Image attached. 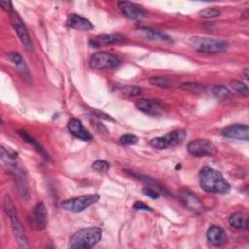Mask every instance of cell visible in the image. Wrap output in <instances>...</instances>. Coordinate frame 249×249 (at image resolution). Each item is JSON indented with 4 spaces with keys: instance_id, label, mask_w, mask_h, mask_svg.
I'll return each instance as SVG.
<instances>
[{
    "instance_id": "28",
    "label": "cell",
    "mask_w": 249,
    "mask_h": 249,
    "mask_svg": "<svg viewBox=\"0 0 249 249\" xmlns=\"http://www.w3.org/2000/svg\"><path fill=\"white\" fill-rule=\"evenodd\" d=\"M230 84H231V87L235 91H237L238 93L243 94V95H245V96H248L249 90H248L247 86H246L244 83H242V82H240V81H237V80H232V81H231Z\"/></svg>"
},
{
    "instance_id": "7",
    "label": "cell",
    "mask_w": 249,
    "mask_h": 249,
    "mask_svg": "<svg viewBox=\"0 0 249 249\" xmlns=\"http://www.w3.org/2000/svg\"><path fill=\"white\" fill-rule=\"evenodd\" d=\"M99 198H100V196L97 194L84 195V196H81L78 197L64 200L61 203V206L67 211L78 213V212L84 211L86 208H88L90 205L97 202L99 200Z\"/></svg>"
},
{
    "instance_id": "16",
    "label": "cell",
    "mask_w": 249,
    "mask_h": 249,
    "mask_svg": "<svg viewBox=\"0 0 249 249\" xmlns=\"http://www.w3.org/2000/svg\"><path fill=\"white\" fill-rule=\"evenodd\" d=\"M67 128L70 133L83 141H89L92 139V135L83 126L81 121L78 119H71L67 123Z\"/></svg>"
},
{
    "instance_id": "3",
    "label": "cell",
    "mask_w": 249,
    "mask_h": 249,
    "mask_svg": "<svg viewBox=\"0 0 249 249\" xmlns=\"http://www.w3.org/2000/svg\"><path fill=\"white\" fill-rule=\"evenodd\" d=\"M102 236V230L97 227L84 228L76 231L69 239L70 248L87 249L96 245Z\"/></svg>"
},
{
    "instance_id": "34",
    "label": "cell",
    "mask_w": 249,
    "mask_h": 249,
    "mask_svg": "<svg viewBox=\"0 0 249 249\" xmlns=\"http://www.w3.org/2000/svg\"><path fill=\"white\" fill-rule=\"evenodd\" d=\"M133 209H135V210H145V211H152L153 210L150 206H148L147 204H145L142 201L135 202L134 205H133Z\"/></svg>"
},
{
    "instance_id": "9",
    "label": "cell",
    "mask_w": 249,
    "mask_h": 249,
    "mask_svg": "<svg viewBox=\"0 0 249 249\" xmlns=\"http://www.w3.org/2000/svg\"><path fill=\"white\" fill-rule=\"evenodd\" d=\"M10 21H11V24H12L13 28L15 29L16 33L18 34L20 42L24 46V48L29 52L33 51V43L29 36L28 30H27L25 24L23 23V21L21 20V18L18 17V15L14 12L11 13Z\"/></svg>"
},
{
    "instance_id": "32",
    "label": "cell",
    "mask_w": 249,
    "mask_h": 249,
    "mask_svg": "<svg viewBox=\"0 0 249 249\" xmlns=\"http://www.w3.org/2000/svg\"><path fill=\"white\" fill-rule=\"evenodd\" d=\"M125 91L131 96H136L142 92V89L137 86H129L126 88Z\"/></svg>"
},
{
    "instance_id": "17",
    "label": "cell",
    "mask_w": 249,
    "mask_h": 249,
    "mask_svg": "<svg viewBox=\"0 0 249 249\" xmlns=\"http://www.w3.org/2000/svg\"><path fill=\"white\" fill-rule=\"evenodd\" d=\"M206 237H207L208 242L213 246H221V245L225 244L228 240L225 231L221 227L215 226V225L211 226L207 230Z\"/></svg>"
},
{
    "instance_id": "8",
    "label": "cell",
    "mask_w": 249,
    "mask_h": 249,
    "mask_svg": "<svg viewBox=\"0 0 249 249\" xmlns=\"http://www.w3.org/2000/svg\"><path fill=\"white\" fill-rule=\"evenodd\" d=\"M121 64V60L114 54L106 52L96 53L89 58V65L94 69H111Z\"/></svg>"
},
{
    "instance_id": "11",
    "label": "cell",
    "mask_w": 249,
    "mask_h": 249,
    "mask_svg": "<svg viewBox=\"0 0 249 249\" xmlns=\"http://www.w3.org/2000/svg\"><path fill=\"white\" fill-rule=\"evenodd\" d=\"M188 152L195 157L213 156L215 153L213 144L207 139H195L188 143Z\"/></svg>"
},
{
    "instance_id": "2",
    "label": "cell",
    "mask_w": 249,
    "mask_h": 249,
    "mask_svg": "<svg viewBox=\"0 0 249 249\" xmlns=\"http://www.w3.org/2000/svg\"><path fill=\"white\" fill-rule=\"evenodd\" d=\"M1 158L4 162L8 165L11 174L14 177V180L17 184L18 190L20 196L23 198L28 197V185L25 176V172L21 166L17 162V155L13 152L6 150L4 147H1Z\"/></svg>"
},
{
    "instance_id": "1",
    "label": "cell",
    "mask_w": 249,
    "mask_h": 249,
    "mask_svg": "<svg viewBox=\"0 0 249 249\" xmlns=\"http://www.w3.org/2000/svg\"><path fill=\"white\" fill-rule=\"evenodd\" d=\"M200 187L207 193L225 194L231 189L230 184L224 179L223 175L209 166L202 167L198 173Z\"/></svg>"
},
{
    "instance_id": "31",
    "label": "cell",
    "mask_w": 249,
    "mask_h": 249,
    "mask_svg": "<svg viewBox=\"0 0 249 249\" xmlns=\"http://www.w3.org/2000/svg\"><path fill=\"white\" fill-rule=\"evenodd\" d=\"M143 193L150 196L151 198H158L160 196V193L158 191H156V189H153V188H150V187H146L143 189Z\"/></svg>"
},
{
    "instance_id": "15",
    "label": "cell",
    "mask_w": 249,
    "mask_h": 249,
    "mask_svg": "<svg viewBox=\"0 0 249 249\" xmlns=\"http://www.w3.org/2000/svg\"><path fill=\"white\" fill-rule=\"evenodd\" d=\"M135 107L139 111L151 116H158L163 111L162 103L155 99H139L135 102Z\"/></svg>"
},
{
    "instance_id": "22",
    "label": "cell",
    "mask_w": 249,
    "mask_h": 249,
    "mask_svg": "<svg viewBox=\"0 0 249 249\" xmlns=\"http://www.w3.org/2000/svg\"><path fill=\"white\" fill-rule=\"evenodd\" d=\"M18 134L25 142H27L28 144H30L37 152H39L41 155H43V157L48 158V154L45 152L44 148L40 145V143H39L36 139H34L30 134H28L25 130H18Z\"/></svg>"
},
{
    "instance_id": "14",
    "label": "cell",
    "mask_w": 249,
    "mask_h": 249,
    "mask_svg": "<svg viewBox=\"0 0 249 249\" xmlns=\"http://www.w3.org/2000/svg\"><path fill=\"white\" fill-rule=\"evenodd\" d=\"M222 134L227 138L247 141L249 140V127L245 124H234L225 127Z\"/></svg>"
},
{
    "instance_id": "30",
    "label": "cell",
    "mask_w": 249,
    "mask_h": 249,
    "mask_svg": "<svg viewBox=\"0 0 249 249\" xmlns=\"http://www.w3.org/2000/svg\"><path fill=\"white\" fill-rule=\"evenodd\" d=\"M138 141V138L134 135V134H123L121 137H120V142L123 144V145H134L136 144Z\"/></svg>"
},
{
    "instance_id": "6",
    "label": "cell",
    "mask_w": 249,
    "mask_h": 249,
    "mask_svg": "<svg viewBox=\"0 0 249 249\" xmlns=\"http://www.w3.org/2000/svg\"><path fill=\"white\" fill-rule=\"evenodd\" d=\"M186 135L187 133L185 130L177 129V130L170 131L163 136L155 137L151 139L149 144L155 149H159V150L167 149V148L174 147L176 145L181 144L185 140Z\"/></svg>"
},
{
    "instance_id": "12",
    "label": "cell",
    "mask_w": 249,
    "mask_h": 249,
    "mask_svg": "<svg viewBox=\"0 0 249 249\" xmlns=\"http://www.w3.org/2000/svg\"><path fill=\"white\" fill-rule=\"evenodd\" d=\"M122 14L129 19H142L147 16V11L139 5L127 1H121L118 3Z\"/></svg>"
},
{
    "instance_id": "25",
    "label": "cell",
    "mask_w": 249,
    "mask_h": 249,
    "mask_svg": "<svg viewBox=\"0 0 249 249\" xmlns=\"http://www.w3.org/2000/svg\"><path fill=\"white\" fill-rule=\"evenodd\" d=\"M150 84L154 85V86H157V87H160V88H171L173 87V82L166 78V77H152L150 80H149Z\"/></svg>"
},
{
    "instance_id": "18",
    "label": "cell",
    "mask_w": 249,
    "mask_h": 249,
    "mask_svg": "<svg viewBox=\"0 0 249 249\" xmlns=\"http://www.w3.org/2000/svg\"><path fill=\"white\" fill-rule=\"evenodd\" d=\"M67 26L77 29V30H82V31H89L93 29L92 23L87 19L86 18L77 15V14H71L68 16L67 21H66Z\"/></svg>"
},
{
    "instance_id": "23",
    "label": "cell",
    "mask_w": 249,
    "mask_h": 249,
    "mask_svg": "<svg viewBox=\"0 0 249 249\" xmlns=\"http://www.w3.org/2000/svg\"><path fill=\"white\" fill-rule=\"evenodd\" d=\"M229 224L235 229H245L247 228V218L243 213L236 212L230 216Z\"/></svg>"
},
{
    "instance_id": "26",
    "label": "cell",
    "mask_w": 249,
    "mask_h": 249,
    "mask_svg": "<svg viewBox=\"0 0 249 249\" xmlns=\"http://www.w3.org/2000/svg\"><path fill=\"white\" fill-rule=\"evenodd\" d=\"M180 88L184 90H188V91L195 92V93H201L204 91V89H205L203 85H200L197 83H192V82L183 83V84H181Z\"/></svg>"
},
{
    "instance_id": "35",
    "label": "cell",
    "mask_w": 249,
    "mask_h": 249,
    "mask_svg": "<svg viewBox=\"0 0 249 249\" xmlns=\"http://www.w3.org/2000/svg\"><path fill=\"white\" fill-rule=\"evenodd\" d=\"M243 74H244L245 79L248 80V78H249V76H248V68H245V69L243 70Z\"/></svg>"
},
{
    "instance_id": "27",
    "label": "cell",
    "mask_w": 249,
    "mask_h": 249,
    "mask_svg": "<svg viewBox=\"0 0 249 249\" xmlns=\"http://www.w3.org/2000/svg\"><path fill=\"white\" fill-rule=\"evenodd\" d=\"M198 14L200 17H202L204 18H212L219 17L221 15V11L215 7H208V8H205V9L199 11Z\"/></svg>"
},
{
    "instance_id": "5",
    "label": "cell",
    "mask_w": 249,
    "mask_h": 249,
    "mask_svg": "<svg viewBox=\"0 0 249 249\" xmlns=\"http://www.w3.org/2000/svg\"><path fill=\"white\" fill-rule=\"evenodd\" d=\"M188 44L196 51L206 53H217L228 49V42L211 37L192 36L188 39Z\"/></svg>"
},
{
    "instance_id": "10",
    "label": "cell",
    "mask_w": 249,
    "mask_h": 249,
    "mask_svg": "<svg viewBox=\"0 0 249 249\" xmlns=\"http://www.w3.org/2000/svg\"><path fill=\"white\" fill-rule=\"evenodd\" d=\"M29 224L35 231H42L47 225V210L44 202H37L32 208L29 217Z\"/></svg>"
},
{
    "instance_id": "33",
    "label": "cell",
    "mask_w": 249,
    "mask_h": 249,
    "mask_svg": "<svg viewBox=\"0 0 249 249\" xmlns=\"http://www.w3.org/2000/svg\"><path fill=\"white\" fill-rule=\"evenodd\" d=\"M0 6L2 7V9L4 11H6L7 13H13V6H12V2L8 1V0H1L0 1Z\"/></svg>"
},
{
    "instance_id": "19",
    "label": "cell",
    "mask_w": 249,
    "mask_h": 249,
    "mask_svg": "<svg viewBox=\"0 0 249 249\" xmlns=\"http://www.w3.org/2000/svg\"><path fill=\"white\" fill-rule=\"evenodd\" d=\"M137 31L144 36L145 38L149 40H154V41H160V42H171L170 36H168L166 33L157 30L151 27H146V26H141L137 29Z\"/></svg>"
},
{
    "instance_id": "4",
    "label": "cell",
    "mask_w": 249,
    "mask_h": 249,
    "mask_svg": "<svg viewBox=\"0 0 249 249\" xmlns=\"http://www.w3.org/2000/svg\"><path fill=\"white\" fill-rule=\"evenodd\" d=\"M4 210H5L6 214L8 215V217L10 218L12 231H13V234L16 238L18 245L20 248H29V244H28L23 227H22L20 221L18 220L16 208H15L13 201L9 195H6L4 197Z\"/></svg>"
},
{
    "instance_id": "20",
    "label": "cell",
    "mask_w": 249,
    "mask_h": 249,
    "mask_svg": "<svg viewBox=\"0 0 249 249\" xmlns=\"http://www.w3.org/2000/svg\"><path fill=\"white\" fill-rule=\"evenodd\" d=\"M8 58L9 60L18 69V71L22 74L23 77H29V71L28 68L24 62V59L22 56L16 52H11L8 53Z\"/></svg>"
},
{
    "instance_id": "29",
    "label": "cell",
    "mask_w": 249,
    "mask_h": 249,
    "mask_svg": "<svg viewBox=\"0 0 249 249\" xmlns=\"http://www.w3.org/2000/svg\"><path fill=\"white\" fill-rule=\"evenodd\" d=\"M91 167H92L93 170H95V171H97V172H99V173H104V172H106V171L109 170L110 164H109V162L106 161V160H95V161L92 163Z\"/></svg>"
},
{
    "instance_id": "13",
    "label": "cell",
    "mask_w": 249,
    "mask_h": 249,
    "mask_svg": "<svg viewBox=\"0 0 249 249\" xmlns=\"http://www.w3.org/2000/svg\"><path fill=\"white\" fill-rule=\"evenodd\" d=\"M180 199L185 207L190 211L194 213H201L203 211V204L201 200L190 190L182 189L180 191Z\"/></svg>"
},
{
    "instance_id": "24",
    "label": "cell",
    "mask_w": 249,
    "mask_h": 249,
    "mask_svg": "<svg viewBox=\"0 0 249 249\" xmlns=\"http://www.w3.org/2000/svg\"><path fill=\"white\" fill-rule=\"evenodd\" d=\"M213 94L221 100H228L231 97V91L224 85H215L212 89Z\"/></svg>"
},
{
    "instance_id": "21",
    "label": "cell",
    "mask_w": 249,
    "mask_h": 249,
    "mask_svg": "<svg viewBox=\"0 0 249 249\" xmlns=\"http://www.w3.org/2000/svg\"><path fill=\"white\" fill-rule=\"evenodd\" d=\"M125 40V37L123 36L122 34H100L95 38V41L100 44L104 45H111V44H117V43H122Z\"/></svg>"
}]
</instances>
